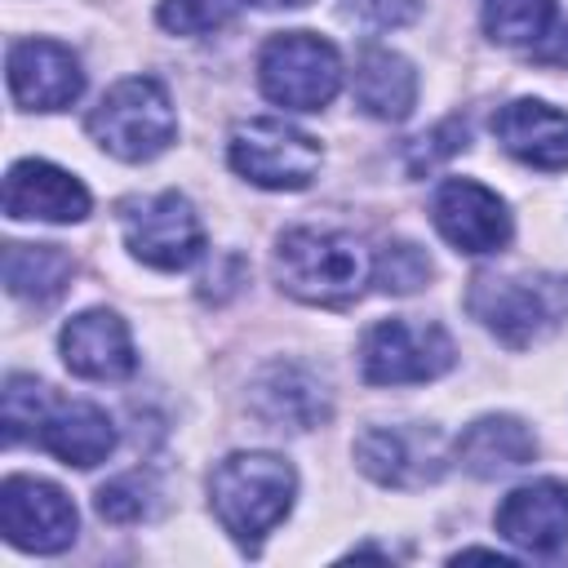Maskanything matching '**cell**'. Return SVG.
I'll list each match as a JSON object with an SVG mask.
<instances>
[{"mask_svg":"<svg viewBox=\"0 0 568 568\" xmlns=\"http://www.w3.org/2000/svg\"><path fill=\"white\" fill-rule=\"evenodd\" d=\"M373 262L364 244L346 231L293 226L275 244V280L284 293L311 306H346L364 293Z\"/></svg>","mask_w":568,"mask_h":568,"instance_id":"1","label":"cell"},{"mask_svg":"<svg viewBox=\"0 0 568 568\" xmlns=\"http://www.w3.org/2000/svg\"><path fill=\"white\" fill-rule=\"evenodd\" d=\"M293 493L297 475L275 453H231L209 479L213 515L240 546H257L288 515Z\"/></svg>","mask_w":568,"mask_h":568,"instance_id":"2","label":"cell"},{"mask_svg":"<svg viewBox=\"0 0 568 568\" xmlns=\"http://www.w3.org/2000/svg\"><path fill=\"white\" fill-rule=\"evenodd\" d=\"M466 306L506 346H532L568 320V280L564 275H475Z\"/></svg>","mask_w":568,"mask_h":568,"instance_id":"3","label":"cell"},{"mask_svg":"<svg viewBox=\"0 0 568 568\" xmlns=\"http://www.w3.org/2000/svg\"><path fill=\"white\" fill-rule=\"evenodd\" d=\"M89 133L115 160L138 164V160H155L173 142L178 115H173V102L160 80L129 75V80L111 84L102 93V102L89 111Z\"/></svg>","mask_w":568,"mask_h":568,"instance_id":"4","label":"cell"},{"mask_svg":"<svg viewBox=\"0 0 568 568\" xmlns=\"http://www.w3.org/2000/svg\"><path fill=\"white\" fill-rule=\"evenodd\" d=\"M262 93L288 111H320L342 84L337 49L315 31H280L262 44L257 58Z\"/></svg>","mask_w":568,"mask_h":568,"instance_id":"5","label":"cell"},{"mask_svg":"<svg viewBox=\"0 0 568 568\" xmlns=\"http://www.w3.org/2000/svg\"><path fill=\"white\" fill-rule=\"evenodd\" d=\"M226 155L240 178L266 191H302L320 173V142L284 120H240Z\"/></svg>","mask_w":568,"mask_h":568,"instance_id":"6","label":"cell"},{"mask_svg":"<svg viewBox=\"0 0 568 568\" xmlns=\"http://www.w3.org/2000/svg\"><path fill=\"white\" fill-rule=\"evenodd\" d=\"M120 226H124L129 253L155 271H186L204 253L200 213L178 191H160V195L120 204Z\"/></svg>","mask_w":568,"mask_h":568,"instance_id":"7","label":"cell"},{"mask_svg":"<svg viewBox=\"0 0 568 568\" xmlns=\"http://www.w3.org/2000/svg\"><path fill=\"white\" fill-rule=\"evenodd\" d=\"M359 359L373 386L430 382L453 368V337L426 320H382L368 328Z\"/></svg>","mask_w":568,"mask_h":568,"instance_id":"8","label":"cell"},{"mask_svg":"<svg viewBox=\"0 0 568 568\" xmlns=\"http://www.w3.org/2000/svg\"><path fill=\"white\" fill-rule=\"evenodd\" d=\"M75 506L71 497L31 475H9L0 484V532L9 546L31 555H58L75 541Z\"/></svg>","mask_w":568,"mask_h":568,"instance_id":"9","label":"cell"},{"mask_svg":"<svg viewBox=\"0 0 568 568\" xmlns=\"http://www.w3.org/2000/svg\"><path fill=\"white\" fill-rule=\"evenodd\" d=\"M355 462L368 479L386 488H422L444 475L448 448L435 426L399 422V426H368L355 439Z\"/></svg>","mask_w":568,"mask_h":568,"instance_id":"10","label":"cell"},{"mask_svg":"<svg viewBox=\"0 0 568 568\" xmlns=\"http://www.w3.org/2000/svg\"><path fill=\"white\" fill-rule=\"evenodd\" d=\"M430 213H435L439 235L457 253H475L479 257V253L506 248V240H510V213H506V204L488 186H479L470 178H448L435 191Z\"/></svg>","mask_w":568,"mask_h":568,"instance_id":"11","label":"cell"},{"mask_svg":"<svg viewBox=\"0 0 568 568\" xmlns=\"http://www.w3.org/2000/svg\"><path fill=\"white\" fill-rule=\"evenodd\" d=\"M80 58L58 40H22L9 49V93L27 111H62L80 98Z\"/></svg>","mask_w":568,"mask_h":568,"instance_id":"12","label":"cell"},{"mask_svg":"<svg viewBox=\"0 0 568 568\" xmlns=\"http://www.w3.org/2000/svg\"><path fill=\"white\" fill-rule=\"evenodd\" d=\"M4 213L13 222H80L89 213V191L49 160H18L4 178Z\"/></svg>","mask_w":568,"mask_h":568,"instance_id":"13","label":"cell"},{"mask_svg":"<svg viewBox=\"0 0 568 568\" xmlns=\"http://www.w3.org/2000/svg\"><path fill=\"white\" fill-rule=\"evenodd\" d=\"M58 346H62L67 368L89 382H120L138 368L129 324L115 311H80L75 320H67Z\"/></svg>","mask_w":568,"mask_h":568,"instance_id":"14","label":"cell"},{"mask_svg":"<svg viewBox=\"0 0 568 568\" xmlns=\"http://www.w3.org/2000/svg\"><path fill=\"white\" fill-rule=\"evenodd\" d=\"M497 532L510 546L532 550V555L564 546L568 541V484L537 479V484L506 493V501L497 506Z\"/></svg>","mask_w":568,"mask_h":568,"instance_id":"15","label":"cell"},{"mask_svg":"<svg viewBox=\"0 0 568 568\" xmlns=\"http://www.w3.org/2000/svg\"><path fill=\"white\" fill-rule=\"evenodd\" d=\"M493 133L515 160L532 169H546V173L568 169V115L555 111L550 102H537V98L506 102L493 115Z\"/></svg>","mask_w":568,"mask_h":568,"instance_id":"16","label":"cell"},{"mask_svg":"<svg viewBox=\"0 0 568 568\" xmlns=\"http://www.w3.org/2000/svg\"><path fill=\"white\" fill-rule=\"evenodd\" d=\"M36 444L44 453H53L58 462L89 470V466L106 462V453L115 448V426L89 399H53L36 426Z\"/></svg>","mask_w":568,"mask_h":568,"instance_id":"17","label":"cell"},{"mask_svg":"<svg viewBox=\"0 0 568 568\" xmlns=\"http://www.w3.org/2000/svg\"><path fill=\"white\" fill-rule=\"evenodd\" d=\"M253 408L271 426L311 430L328 417V390L302 364H271L253 386Z\"/></svg>","mask_w":568,"mask_h":568,"instance_id":"18","label":"cell"},{"mask_svg":"<svg viewBox=\"0 0 568 568\" xmlns=\"http://www.w3.org/2000/svg\"><path fill=\"white\" fill-rule=\"evenodd\" d=\"M532 457H537V439L519 417H479L457 439V462L479 479L510 475Z\"/></svg>","mask_w":568,"mask_h":568,"instance_id":"19","label":"cell"},{"mask_svg":"<svg viewBox=\"0 0 568 568\" xmlns=\"http://www.w3.org/2000/svg\"><path fill=\"white\" fill-rule=\"evenodd\" d=\"M355 102L373 120H404L417 102V71L408 58L368 44L355 62Z\"/></svg>","mask_w":568,"mask_h":568,"instance_id":"20","label":"cell"},{"mask_svg":"<svg viewBox=\"0 0 568 568\" xmlns=\"http://www.w3.org/2000/svg\"><path fill=\"white\" fill-rule=\"evenodd\" d=\"M75 262L58 244H4V288L22 302L49 306L67 293Z\"/></svg>","mask_w":568,"mask_h":568,"instance_id":"21","label":"cell"},{"mask_svg":"<svg viewBox=\"0 0 568 568\" xmlns=\"http://www.w3.org/2000/svg\"><path fill=\"white\" fill-rule=\"evenodd\" d=\"M555 0H484V31L497 44H537L550 31Z\"/></svg>","mask_w":568,"mask_h":568,"instance_id":"22","label":"cell"},{"mask_svg":"<svg viewBox=\"0 0 568 568\" xmlns=\"http://www.w3.org/2000/svg\"><path fill=\"white\" fill-rule=\"evenodd\" d=\"M49 404H53V395H49L44 382L13 373V377L4 382V390H0V426H4V444H22L27 435H36L40 417L49 413Z\"/></svg>","mask_w":568,"mask_h":568,"instance_id":"23","label":"cell"},{"mask_svg":"<svg viewBox=\"0 0 568 568\" xmlns=\"http://www.w3.org/2000/svg\"><path fill=\"white\" fill-rule=\"evenodd\" d=\"M373 280H377L382 293H399V297L417 293L430 280V257L408 240H390L373 257Z\"/></svg>","mask_w":568,"mask_h":568,"instance_id":"24","label":"cell"},{"mask_svg":"<svg viewBox=\"0 0 568 568\" xmlns=\"http://www.w3.org/2000/svg\"><path fill=\"white\" fill-rule=\"evenodd\" d=\"M244 4L248 0H160V27L178 36H204L235 22Z\"/></svg>","mask_w":568,"mask_h":568,"instance_id":"25","label":"cell"},{"mask_svg":"<svg viewBox=\"0 0 568 568\" xmlns=\"http://www.w3.org/2000/svg\"><path fill=\"white\" fill-rule=\"evenodd\" d=\"M146 497H151V479L146 475H138V470L120 475V479L98 488V515L111 519V524H133V519L146 515V506H151Z\"/></svg>","mask_w":568,"mask_h":568,"instance_id":"26","label":"cell"},{"mask_svg":"<svg viewBox=\"0 0 568 568\" xmlns=\"http://www.w3.org/2000/svg\"><path fill=\"white\" fill-rule=\"evenodd\" d=\"M417 0H355V13L368 18L373 27H404L417 18Z\"/></svg>","mask_w":568,"mask_h":568,"instance_id":"27","label":"cell"},{"mask_svg":"<svg viewBox=\"0 0 568 568\" xmlns=\"http://www.w3.org/2000/svg\"><path fill=\"white\" fill-rule=\"evenodd\" d=\"M462 142H466V129H462L457 120H448V124H439V129H435L430 138H422V146H417L422 155L413 160V169H422V160H426V169H430V164H435V155H453V151H457Z\"/></svg>","mask_w":568,"mask_h":568,"instance_id":"28","label":"cell"},{"mask_svg":"<svg viewBox=\"0 0 568 568\" xmlns=\"http://www.w3.org/2000/svg\"><path fill=\"white\" fill-rule=\"evenodd\" d=\"M532 58L546 62V67H568V22L559 31H546L537 44H532Z\"/></svg>","mask_w":568,"mask_h":568,"instance_id":"29","label":"cell"},{"mask_svg":"<svg viewBox=\"0 0 568 568\" xmlns=\"http://www.w3.org/2000/svg\"><path fill=\"white\" fill-rule=\"evenodd\" d=\"M248 4H262V9H302L311 0H248Z\"/></svg>","mask_w":568,"mask_h":568,"instance_id":"30","label":"cell"}]
</instances>
